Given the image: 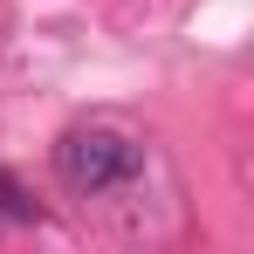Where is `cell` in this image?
<instances>
[{
	"mask_svg": "<svg viewBox=\"0 0 254 254\" xmlns=\"http://www.w3.org/2000/svg\"><path fill=\"white\" fill-rule=\"evenodd\" d=\"M144 172V144L117 124H76L55 137V179L76 192V199H103V192H124Z\"/></svg>",
	"mask_w": 254,
	"mask_h": 254,
	"instance_id": "1",
	"label": "cell"
},
{
	"mask_svg": "<svg viewBox=\"0 0 254 254\" xmlns=\"http://www.w3.org/2000/svg\"><path fill=\"white\" fill-rule=\"evenodd\" d=\"M0 220H14V227H28V220H42V206H35V192L14 179V172L0 165Z\"/></svg>",
	"mask_w": 254,
	"mask_h": 254,
	"instance_id": "2",
	"label": "cell"
}]
</instances>
